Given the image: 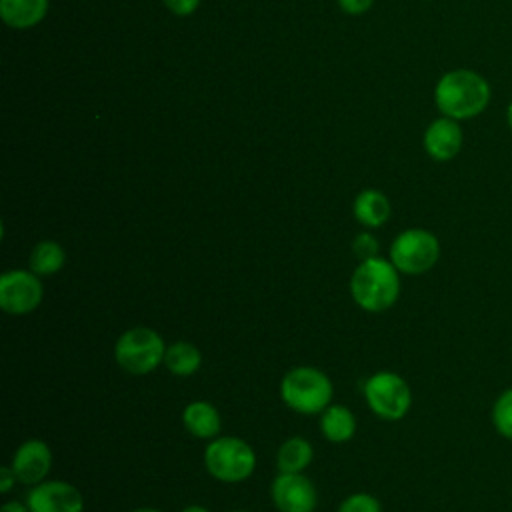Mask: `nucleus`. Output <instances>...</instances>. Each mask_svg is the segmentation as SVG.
Segmentation results:
<instances>
[{
	"instance_id": "obj_1",
	"label": "nucleus",
	"mask_w": 512,
	"mask_h": 512,
	"mask_svg": "<svg viewBox=\"0 0 512 512\" xmlns=\"http://www.w3.org/2000/svg\"><path fill=\"white\" fill-rule=\"evenodd\" d=\"M490 94V84L482 74L468 68H456L436 82L434 102L442 116L468 120L486 110Z\"/></svg>"
},
{
	"instance_id": "obj_29",
	"label": "nucleus",
	"mask_w": 512,
	"mask_h": 512,
	"mask_svg": "<svg viewBox=\"0 0 512 512\" xmlns=\"http://www.w3.org/2000/svg\"><path fill=\"white\" fill-rule=\"evenodd\" d=\"M506 120H508V126L512 128V102L508 104V110H506Z\"/></svg>"
},
{
	"instance_id": "obj_3",
	"label": "nucleus",
	"mask_w": 512,
	"mask_h": 512,
	"mask_svg": "<svg viewBox=\"0 0 512 512\" xmlns=\"http://www.w3.org/2000/svg\"><path fill=\"white\" fill-rule=\"evenodd\" d=\"M280 398L296 414H322L332 404L334 384L316 366H294L280 380Z\"/></svg>"
},
{
	"instance_id": "obj_13",
	"label": "nucleus",
	"mask_w": 512,
	"mask_h": 512,
	"mask_svg": "<svg viewBox=\"0 0 512 512\" xmlns=\"http://www.w3.org/2000/svg\"><path fill=\"white\" fill-rule=\"evenodd\" d=\"M182 424L188 434L200 440H214L222 430V416L208 400H192L182 410Z\"/></svg>"
},
{
	"instance_id": "obj_11",
	"label": "nucleus",
	"mask_w": 512,
	"mask_h": 512,
	"mask_svg": "<svg viewBox=\"0 0 512 512\" xmlns=\"http://www.w3.org/2000/svg\"><path fill=\"white\" fill-rule=\"evenodd\" d=\"M10 466L20 484L36 486L44 482L52 468V450L40 438L24 440L12 454Z\"/></svg>"
},
{
	"instance_id": "obj_25",
	"label": "nucleus",
	"mask_w": 512,
	"mask_h": 512,
	"mask_svg": "<svg viewBox=\"0 0 512 512\" xmlns=\"http://www.w3.org/2000/svg\"><path fill=\"white\" fill-rule=\"evenodd\" d=\"M16 482H18V478H16L12 466L10 464L2 466L0 468V494H8Z\"/></svg>"
},
{
	"instance_id": "obj_28",
	"label": "nucleus",
	"mask_w": 512,
	"mask_h": 512,
	"mask_svg": "<svg viewBox=\"0 0 512 512\" xmlns=\"http://www.w3.org/2000/svg\"><path fill=\"white\" fill-rule=\"evenodd\" d=\"M132 512H162L158 508H150V506H142V508H134Z\"/></svg>"
},
{
	"instance_id": "obj_15",
	"label": "nucleus",
	"mask_w": 512,
	"mask_h": 512,
	"mask_svg": "<svg viewBox=\"0 0 512 512\" xmlns=\"http://www.w3.org/2000/svg\"><path fill=\"white\" fill-rule=\"evenodd\" d=\"M48 0H0V18L16 30L32 28L44 20Z\"/></svg>"
},
{
	"instance_id": "obj_22",
	"label": "nucleus",
	"mask_w": 512,
	"mask_h": 512,
	"mask_svg": "<svg viewBox=\"0 0 512 512\" xmlns=\"http://www.w3.org/2000/svg\"><path fill=\"white\" fill-rule=\"evenodd\" d=\"M350 248H352V252H354V256L358 258V262H362V260H368V258H376V256H380L378 254V248H380V244H378V240H376V236L372 234V232H360V234H356L354 238H352V244H350Z\"/></svg>"
},
{
	"instance_id": "obj_7",
	"label": "nucleus",
	"mask_w": 512,
	"mask_h": 512,
	"mask_svg": "<svg viewBox=\"0 0 512 512\" xmlns=\"http://www.w3.org/2000/svg\"><path fill=\"white\" fill-rule=\"evenodd\" d=\"M388 260L400 274H424L440 260V240L426 228H406L392 240Z\"/></svg>"
},
{
	"instance_id": "obj_27",
	"label": "nucleus",
	"mask_w": 512,
	"mask_h": 512,
	"mask_svg": "<svg viewBox=\"0 0 512 512\" xmlns=\"http://www.w3.org/2000/svg\"><path fill=\"white\" fill-rule=\"evenodd\" d=\"M180 512H210V510H208V508H204V506H200V504H190V506L182 508Z\"/></svg>"
},
{
	"instance_id": "obj_19",
	"label": "nucleus",
	"mask_w": 512,
	"mask_h": 512,
	"mask_svg": "<svg viewBox=\"0 0 512 512\" xmlns=\"http://www.w3.org/2000/svg\"><path fill=\"white\" fill-rule=\"evenodd\" d=\"M66 264V252L62 248L60 242L56 240H40L28 258V268L42 276H52L56 272H60Z\"/></svg>"
},
{
	"instance_id": "obj_9",
	"label": "nucleus",
	"mask_w": 512,
	"mask_h": 512,
	"mask_svg": "<svg viewBox=\"0 0 512 512\" xmlns=\"http://www.w3.org/2000/svg\"><path fill=\"white\" fill-rule=\"evenodd\" d=\"M270 498L278 512H314L318 506V490L304 472H278Z\"/></svg>"
},
{
	"instance_id": "obj_14",
	"label": "nucleus",
	"mask_w": 512,
	"mask_h": 512,
	"mask_svg": "<svg viewBox=\"0 0 512 512\" xmlns=\"http://www.w3.org/2000/svg\"><path fill=\"white\" fill-rule=\"evenodd\" d=\"M392 212L390 200L384 192L376 188H366L358 192V196L352 202V214L364 228H380L388 222Z\"/></svg>"
},
{
	"instance_id": "obj_5",
	"label": "nucleus",
	"mask_w": 512,
	"mask_h": 512,
	"mask_svg": "<svg viewBox=\"0 0 512 512\" xmlns=\"http://www.w3.org/2000/svg\"><path fill=\"white\" fill-rule=\"evenodd\" d=\"M204 468L218 482L238 484L254 474L256 452L238 436H216L204 448Z\"/></svg>"
},
{
	"instance_id": "obj_12",
	"label": "nucleus",
	"mask_w": 512,
	"mask_h": 512,
	"mask_svg": "<svg viewBox=\"0 0 512 512\" xmlns=\"http://www.w3.org/2000/svg\"><path fill=\"white\" fill-rule=\"evenodd\" d=\"M462 142L464 134L458 120L448 116L432 120L424 132V150L436 162L452 160L460 152Z\"/></svg>"
},
{
	"instance_id": "obj_8",
	"label": "nucleus",
	"mask_w": 512,
	"mask_h": 512,
	"mask_svg": "<svg viewBox=\"0 0 512 512\" xmlns=\"http://www.w3.org/2000/svg\"><path fill=\"white\" fill-rule=\"evenodd\" d=\"M44 300V284L30 268L6 270L0 276V308L10 316L32 314Z\"/></svg>"
},
{
	"instance_id": "obj_10",
	"label": "nucleus",
	"mask_w": 512,
	"mask_h": 512,
	"mask_svg": "<svg viewBox=\"0 0 512 512\" xmlns=\"http://www.w3.org/2000/svg\"><path fill=\"white\" fill-rule=\"evenodd\" d=\"M30 512H84L82 492L66 480H50L30 486L26 494Z\"/></svg>"
},
{
	"instance_id": "obj_18",
	"label": "nucleus",
	"mask_w": 512,
	"mask_h": 512,
	"mask_svg": "<svg viewBox=\"0 0 512 512\" xmlns=\"http://www.w3.org/2000/svg\"><path fill=\"white\" fill-rule=\"evenodd\" d=\"M314 458V448L304 436L284 440L276 452L278 472H304Z\"/></svg>"
},
{
	"instance_id": "obj_20",
	"label": "nucleus",
	"mask_w": 512,
	"mask_h": 512,
	"mask_svg": "<svg viewBox=\"0 0 512 512\" xmlns=\"http://www.w3.org/2000/svg\"><path fill=\"white\" fill-rule=\"evenodd\" d=\"M490 420H492L494 430L502 438L512 440V386L504 388L496 396V400L492 404V410H490Z\"/></svg>"
},
{
	"instance_id": "obj_17",
	"label": "nucleus",
	"mask_w": 512,
	"mask_h": 512,
	"mask_svg": "<svg viewBox=\"0 0 512 512\" xmlns=\"http://www.w3.org/2000/svg\"><path fill=\"white\" fill-rule=\"evenodd\" d=\"M202 366V352L188 340H176L166 346L164 368L178 378H188L196 374Z\"/></svg>"
},
{
	"instance_id": "obj_2",
	"label": "nucleus",
	"mask_w": 512,
	"mask_h": 512,
	"mask_svg": "<svg viewBox=\"0 0 512 512\" xmlns=\"http://www.w3.org/2000/svg\"><path fill=\"white\" fill-rule=\"evenodd\" d=\"M400 272L382 256L358 262L350 276V296L364 312L380 314L390 310L400 298Z\"/></svg>"
},
{
	"instance_id": "obj_26",
	"label": "nucleus",
	"mask_w": 512,
	"mask_h": 512,
	"mask_svg": "<svg viewBox=\"0 0 512 512\" xmlns=\"http://www.w3.org/2000/svg\"><path fill=\"white\" fill-rule=\"evenodd\" d=\"M0 512H30L26 502H18V500H8L2 504Z\"/></svg>"
},
{
	"instance_id": "obj_4",
	"label": "nucleus",
	"mask_w": 512,
	"mask_h": 512,
	"mask_svg": "<svg viewBox=\"0 0 512 512\" xmlns=\"http://www.w3.org/2000/svg\"><path fill=\"white\" fill-rule=\"evenodd\" d=\"M164 338L150 326H132L124 330L114 344L116 364L130 376H146L164 364Z\"/></svg>"
},
{
	"instance_id": "obj_6",
	"label": "nucleus",
	"mask_w": 512,
	"mask_h": 512,
	"mask_svg": "<svg viewBox=\"0 0 512 512\" xmlns=\"http://www.w3.org/2000/svg\"><path fill=\"white\" fill-rule=\"evenodd\" d=\"M362 392L368 408L386 422L402 420L412 408L410 384L392 370H378L370 374Z\"/></svg>"
},
{
	"instance_id": "obj_16",
	"label": "nucleus",
	"mask_w": 512,
	"mask_h": 512,
	"mask_svg": "<svg viewBox=\"0 0 512 512\" xmlns=\"http://www.w3.org/2000/svg\"><path fill=\"white\" fill-rule=\"evenodd\" d=\"M320 432L332 444H344L356 434V416L344 404L332 402L320 414Z\"/></svg>"
},
{
	"instance_id": "obj_24",
	"label": "nucleus",
	"mask_w": 512,
	"mask_h": 512,
	"mask_svg": "<svg viewBox=\"0 0 512 512\" xmlns=\"http://www.w3.org/2000/svg\"><path fill=\"white\" fill-rule=\"evenodd\" d=\"M372 2H374V0H338L340 8H342L346 14H352V16L366 12V10L372 6Z\"/></svg>"
},
{
	"instance_id": "obj_21",
	"label": "nucleus",
	"mask_w": 512,
	"mask_h": 512,
	"mask_svg": "<svg viewBox=\"0 0 512 512\" xmlns=\"http://www.w3.org/2000/svg\"><path fill=\"white\" fill-rule=\"evenodd\" d=\"M336 512H382V504L368 492H352L338 504Z\"/></svg>"
},
{
	"instance_id": "obj_23",
	"label": "nucleus",
	"mask_w": 512,
	"mask_h": 512,
	"mask_svg": "<svg viewBox=\"0 0 512 512\" xmlns=\"http://www.w3.org/2000/svg\"><path fill=\"white\" fill-rule=\"evenodd\" d=\"M162 2L176 16H190L192 12H196L200 4V0H162Z\"/></svg>"
},
{
	"instance_id": "obj_30",
	"label": "nucleus",
	"mask_w": 512,
	"mask_h": 512,
	"mask_svg": "<svg viewBox=\"0 0 512 512\" xmlns=\"http://www.w3.org/2000/svg\"><path fill=\"white\" fill-rule=\"evenodd\" d=\"M230 512H248V510H230Z\"/></svg>"
}]
</instances>
